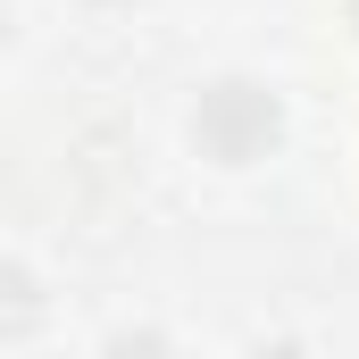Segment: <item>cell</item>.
<instances>
[{"label": "cell", "instance_id": "obj_2", "mask_svg": "<svg viewBox=\"0 0 359 359\" xmlns=\"http://www.w3.org/2000/svg\"><path fill=\"white\" fill-rule=\"evenodd\" d=\"M42 318H50V292H42V276L17 268V259H0V343H25V334H42Z\"/></svg>", "mask_w": 359, "mask_h": 359}, {"label": "cell", "instance_id": "obj_1", "mask_svg": "<svg viewBox=\"0 0 359 359\" xmlns=\"http://www.w3.org/2000/svg\"><path fill=\"white\" fill-rule=\"evenodd\" d=\"M192 142L217 159V168H259L276 142H284V100L251 76H217L192 109Z\"/></svg>", "mask_w": 359, "mask_h": 359}, {"label": "cell", "instance_id": "obj_5", "mask_svg": "<svg viewBox=\"0 0 359 359\" xmlns=\"http://www.w3.org/2000/svg\"><path fill=\"white\" fill-rule=\"evenodd\" d=\"M351 25H359V0H351Z\"/></svg>", "mask_w": 359, "mask_h": 359}, {"label": "cell", "instance_id": "obj_4", "mask_svg": "<svg viewBox=\"0 0 359 359\" xmlns=\"http://www.w3.org/2000/svg\"><path fill=\"white\" fill-rule=\"evenodd\" d=\"M0 42H8V8H0Z\"/></svg>", "mask_w": 359, "mask_h": 359}, {"label": "cell", "instance_id": "obj_3", "mask_svg": "<svg viewBox=\"0 0 359 359\" xmlns=\"http://www.w3.org/2000/svg\"><path fill=\"white\" fill-rule=\"evenodd\" d=\"M92 8H134V0H92Z\"/></svg>", "mask_w": 359, "mask_h": 359}]
</instances>
